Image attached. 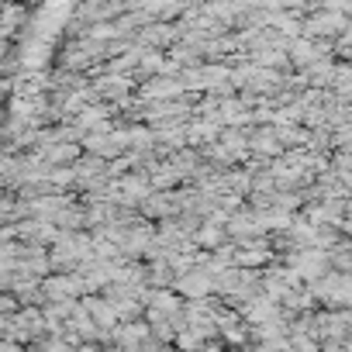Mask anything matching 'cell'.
Masks as SVG:
<instances>
[{
    "mask_svg": "<svg viewBox=\"0 0 352 352\" xmlns=\"http://www.w3.org/2000/svg\"><path fill=\"white\" fill-rule=\"evenodd\" d=\"M90 90H94V97H124V94L131 90V76H114V73H107V76H100Z\"/></svg>",
    "mask_w": 352,
    "mask_h": 352,
    "instance_id": "7a4b0ae2",
    "label": "cell"
},
{
    "mask_svg": "<svg viewBox=\"0 0 352 352\" xmlns=\"http://www.w3.org/2000/svg\"><path fill=\"white\" fill-rule=\"evenodd\" d=\"M249 148H252L256 155H280V152H283L280 142H276V131H273V128H259V131H252V135H249Z\"/></svg>",
    "mask_w": 352,
    "mask_h": 352,
    "instance_id": "277c9868",
    "label": "cell"
},
{
    "mask_svg": "<svg viewBox=\"0 0 352 352\" xmlns=\"http://www.w3.org/2000/svg\"><path fill=\"white\" fill-rule=\"evenodd\" d=\"M173 287L180 290V294H187V297H204L208 290H214V283H211V276H208L204 270H187V273H180V280H173Z\"/></svg>",
    "mask_w": 352,
    "mask_h": 352,
    "instance_id": "6da1fadb",
    "label": "cell"
},
{
    "mask_svg": "<svg viewBox=\"0 0 352 352\" xmlns=\"http://www.w3.org/2000/svg\"><path fill=\"white\" fill-rule=\"evenodd\" d=\"M180 90H184V87H180V80H169V76H162V80H159V76H155L152 83H145V87H142V97H145V100H159V104H162V100L176 97Z\"/></svg>",
    "mask_w": 352,
    "mask_h": 352,
    "instance_id": "3957f363",
    "label": "cell"
},
{
    "mask_svg": "<svg viewBox=\"0 0 352 352\" xmlns=\"http://www.w3.org/2000/svg\"><path fill=\"white\" fill-rule=\"evenodd\" d=\"M225 239V228H218V225H201L197 228V242H204V245H218Z\"/></svg>",
    "mask_w": 352,
    "mask_h": 352,
    "instance_id": "5b68a950",
    "label": "cell"
}]
</instances>
